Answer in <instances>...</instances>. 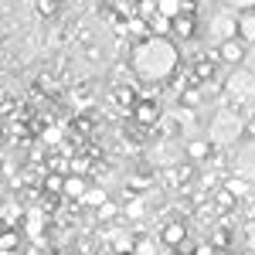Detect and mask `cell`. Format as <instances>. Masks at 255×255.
I'll list each match as a JSON object with an SVG mask.
<instances>
[{"instance_id": "cell-1", "label": "cell", "mask_w": 255, "mask_h": 255, "mask_svg": "<svg viewBox=\"0 0 255 255\" xmlns=\"http://www.w3.org/2000/svg\"><path fill=\"white\" fill-rule=\"evenodd\" d=\"M177 68V48L167 38H146L133 51V72L143 82H163Z\"/></svg>"}, {"instance_id": "cell-2", "label": "cell", "mask_w": 255, "mask_h": 255, "mask_svg": "<svg viewBox=\"0 0 255 255\" xmlns=\"http://www.w3.org/2000/svg\"><path fill=\"white\" fill-rule=\"evenodd\" d=\"M242 133H245V119L232 106L215 109V116L208 119V143L211 146H235L242 139Z\"/></svg>"}, {"instance_id": "cell-3", "label": "cell", "mask_w": 255, "mask_h": 255, "mask_svg": "<svg viewBox=\"0 0 255 255\" xmlns=\"http://www.w3.org/2000/svg\"><path fill=\"white\" fill-rule=\"evenodd\" d=\"M225 96L232 102H252L255 99V72L252 68H245V65L232 68L228 79H225Z\"/></svg>"}, {"instance_id": "cell-4", "label": "cell", "mask_w": 255, "mask_h": 255, "mask_svg": "<svg viewBox=\"0 0 255 255\" xmlns=\"http://www.w3.org/2000/svg\"><path fill=\"white\" fill-rule=\"evenodd\" d=\"M208 34H211V41L215 44H221V41L228 38H238V14L235 10H215V17L208 20Z\"/></svg>"}, {"instance_id": "cell-5", "label": "cell", "mask_w": 255, "mask_h": 255, "mask_svg": "<svg viewBox=\"0 0 255 255\" xmlns=\"http://www.w3.org/2000/svg\"><path fill=\"white\" fill-rule=\"evenodd\" d=\"M235 177L245 184H255V136L235 150Z\"/></svg>"}, {"instance_id": "cell-6", "label": "cell", "mask_w": 255, "mask_h": 255, "mask_svg": "<svg viewBox=\"0 0 255 255\" xmlns=\"http://www.w3.org/2000/svg\"><path fill=\"white\" fill-rule=\"evenodd\" d=\"M245 55H249V44L242 38H228L218 44V58L225 61V65H232V68H238V65H245Z\"/></svg>"}, {"instance_id": "cell-7", "label": "cell", "mask_w": 255, "mask_h": 255, "mask_svg": "<svg viewBox=\"0 0 255 255\" xmlns=\"http://www.w3.org/2000/svg\"><path fill=\"white\" fill-rule=\"evenodd\" d=\"M238 38L245 41V44H255V14L252 10H245L238 17Z\"/></svg>"}, {"instance_id": "cell-8", "label": "cell", "mask_w": 255, "mask_h": 255, "mask_svg": "<svg viewBox=\"0 0 255 255\" xmlns=\"http://www.w3.org/2000/svg\"><path fill=\"white\" fill-rule=\"evenodd\" d=\"M133 116L139 119V123H157V106L150 102V99H143V102H136V109H133Z\"/></svg>"}, {"instance_id": "cell-9", "label": "cell", "mask_w": 255, "mask_h": 255, "mask_svg": "<svg viewBox=\"0 0 255 255\" xmlns=\"http://www.w3.org/2000/svg\"><path fill=\"white\" fill-rule=\"evenodd\" d=\"M157 14L160 17H180V14H184V7H180V0H160L157 3Z\"/></svg>"}, {"instance_id": "cell-10", "label": "cell", "mask_w": 255, "mask_h": 255, "mask_svg": "<svg viewBox=\"0 0 255 255\" xmlns=\"http://www.w3.org/2000/svg\"><path fill=\"white\" fill-rule=\"evenodd\" d=\"M208 150H211L208 139H191V143H187V157H191V160H204V157H208Z\"/></svg>"}, {"instance_id": "cell-11", "label": "cell", "mask_w": 255, "mask_h": 255, "mask_svg": "<svg viewBox=\"0 0 255 255\" xmlns=\"http://www.w3.org/2000/svg\"><path fill=\"white\" fill-rule=\"evenodd\" d=\"M174 24H177V34L180 38H191L194 34V20L187 17V10H184V17H174Z\"/></svg>"}, {"instance_id": "cell-12", "label": "cell", "mask_w": 255, "mask_h": 255, "mask_svg": "<svg viewBox=\"0 0 255 255\" xmlns=\"http://www.w3.org/2000/svg\"><path fill=\"white\" fill-rule=\"evenodd\" d=\"M61 187H65V194H75V197L85 194V180H82V177H68Z\"/></svg>"}, {"instance_id": "cell-13", "label": "cell", "mask_w": 255, "mask_h": 255, "mask_svg": "<svg viewBox=\"0 0 255 255\" xmlns=\"http://www.w3.org/2000/svg\"><path fill=\"white\" fill-rule=\"evenodd\" d=\"M163 242H167V245H177V242H184V228H180V225H167V232H163Z\"/></svg>"}, {"instance_id": "cell-14", "label": "cell", "mask_w": 255, "mask_h": 255, "mask_svg": "<svg viewBox=\"0 0 255 255\" xmlns=\"http://www.w3.org/2000/svg\"><path fill=\"white\" fill-rule=\"evenodd\" d=\"M180 153H184V150H160V153H153V160H157V163H174V160H180Z\"/></svg>"}, {"instance_id": "cell-15", "label": "cell", "mask_w": 255, "mask_h": 255, "mask_svg": "<svg viewBox=\"0 0 255 255\" xmlns=\"http://www.w3.org/2000/svg\"><path fill=\"white\" fill-rule=\"evenodd\" d=\"M225 7H228V10H252L255 0H225Z\"/></svg>"}, {"instance_id": "cell-16", "label": "cell", "mask_w": 255, "mask_h": 255, "mask_svg": "<svg viewBox=\"0 0 255 255\" xmlns=\"http://www.w3.org/2000/svg\"><path fill=\"white\" fill-rule=\"evenodd\" d=\"M82 201H85V204H102V201H106V194H102V191H85V194H82Z\"/></svg>"}, {"instance_id": "cell-17", "label": "cell", "mask_w": 255, "mask_h": 255, "mask_svg": "<svg viewBox=\"0 0 255 255\" xmlns=\"http://www.w3.org/2000/svg\"><path fill=\"white\" fill-rule=\"evenodd\" d=\"M249 187H252V184H245V180H238V177H232V180H228V191H238V194H245Z\"/></svg>"}, {"instance_id": "cell-18", "label": "cell", "mask_w": 255, "mask_h": 255, "mask_svg": "<svg viewBox=\"0 0 255 255\" xmlns=\"http://www.w3.org/2000/svg\"><path fill=\"white\" fill-rule=\"evenodd\" d=\"M245 242H249V249H255V218L245 225Z\"/></svg>"}, {"instance_id": "cell-19", "label": "cell", "mask_w": 255, "mask_h": 255, "mask_svg": "<svg viewBox=\"0 0 255 255\" xmlns=\"http://www.w3.org/2000/svg\"><path fill=\"white\" fill-rule=\"evenodd\" d=\"M14 245H17V235H14V232L0 235V249H14Z\"/></svg>"}, {"instance_id": "cell-20", "label": "cell", "mask_w": 255, "mask_h": 255, "mask_svg": "<svg viewBox=\"0 0 255 255\" xmlns=\"http://www.w3.org/2000/svg\"><path fill=\"white\" fill-rule=\"evenodd\" d=\"M157 249H153V242H139V255H153Z\"/></svg>"}, {"instance_id": "cell-21", "label": "cell", "mask_w": 255, "mask_h": 255, "mask_svg": "<svg viewBox=\"0 0 255 255\" xmlns=\"http://www.w3.org/2000/svg\"><path fill=\"white\" fill-rule=\"evenodd\" d=\"M245 133H249V139L255 136V119H249V123H245Z\"/></svg>"}]
</instances>
